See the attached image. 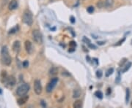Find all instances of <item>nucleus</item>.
<instances>
[{"label":"nucleus","instance_id":"obj_1","mask_svg":"<svg viewBox=\"0 0 132 108\" xmlns=\"http://www.w3.org/2000/svg\"><path fill=\"white\" fill-rule=\"evenodd\" d=\"M1 60H2V64L6 65V66H9L12 63V58L9 55L8 48H7V46H6V45L3 46L2 48V51H1Z\"/></svg>","mask_w":132,"mask_h":108},{"label":"nucleus","instance_id":"obj_2","mask_svg":"<svg viewBox=\"0 0 132 108\" xmlns=\"http://www.w3.org/2000/svg\"><path fill=\"white\" fill-rule=\"evenodd\" d=\"M22 21L25 24L28 26H32L33 23V16L32 12L29 10H26L23 12V17H22Z\"/></svg>","mask_w":132,"mask_h":108},{"label":"nucleus","instance_id":"obj_3","mask_svg":"<svg viewBox=\"0 0 132 108\" xmlns=\"http://www.w3.org/2000/svg\"><path fill=\"white\" fill-rule=\"evenodd\" d=\"M30 86L28 83H23L16 90V94L19 97H22V96L26 95L28 91H29Z\"/></svg>","mask_w":132,"mask_h":108},{"label":"nucleus","instance_id":"obj_4","mask_svg":"<svg viewBox=\"0 0 132 108\" xmlns=\"http://www.w3.org/2000/svg\"><path fill=\"white\" fill-rule=\"evenodd\" d=\"M32 39L35 43L38 45L43 43V35L41 32L38 29H34L32 31Z\"/></svg>","mask_w":132,"mask_h":108},{"label":"nucleus","instance_id":"obj_5","mask_svg":"<svg viewBox=\"0 0 132 108\" xmlns=\"http://www.w3.org/2000/svg\"><path fill=\"white\" fill-rule=\"evenodd\" d=\"M58 80H59L58 77H54L51 80V81L49 83H48V85L46 86V91L48 93H50L54 90V88L56 86Z\"/></svg>","mask_w":132,"mask_h":108},{"label":"nucleus","instance_id":"obj_6","mask_svg":"<svg viewBox=\"0 0 132 108\" xmlns=\"http://www.w3.org/2000/svg\"><path fill=\"white\" fill-rule=\"evenodd\" d=\"M16 83V80L14 76L13 75H10V76H8L5 80V82H4L5 85L8 87V88H13Z\"/></svg>","mask_w":132,"mask_h":108},{"label":"nucleus","instance_id":"obj_7","mask_svg":"<svg viewBox=\"0 0 132 108\" xmlns=\"http://www.w3.org/2000/svg\"><path fill=\"white\" fill-rule=\"evenodd\" d=\"M34 91L37 95H40L42 93L43 88H42L41 82L39 80H36L34 82Z\"/></svg>","mask_w":132,"mask_h":108},{"label":"nucleus","instance_id":"obj_8","mask_svg":"<svg viewBox=\"0 0 132 108\" xmlns=\"http://www.w3.org/2000/svg\"><path fill=\"white\" fill-rule=\"evenodd\" d=\"M25 49L28 54H32L33 52V46L32 42L29 40H27L25 42Z\"/></svg>","mask_w":132,"mask_h":108},{"label":"nucleus","instance_id":"obj_9","mask_svg":"<svg viewBox=\"0 0 132 108\" xmlns=\"http://www.w3.org/2000/svg\"><path fill=\"white\" fill-rule=\"evenodd\" d=\"M20 50H21V42H20V41L16 40L14 42V43L13 45V51H14V53L18 54L19 53Z\"/></svg>","mask_w":132,"mask_h":108},{"label":"nucleus","instance_id":"obj_10","mask_svg":"<svg viewBox=\"0 0 132 108\" xmlns=\"http://www.w3.org/2000/svg\"><path fill=\"white\" fill-rule=\"evenodd\" d=\"M18 4L17 0H11L9 3L8 8L10 10H14L18 8Z\"/></svg>","mask_w":132,"mask_h":108},{"label":"nucleus","instance_id":"obj_11","mask_svg":"<svg viewBox=\"0 0 132 108\" xmlns=\"http://www.w3.org/2000/svg\"><path fill=\"white\" fill-rule=\"evenodd\" d=\"M28 99H29V96L24 95V96H22V97H20V98L18 99V105L21 106V105L24 104L27 102Z\"/></svg>","mask_w":132,"mask_h":108},{"label":"nucleus","instance_id":"obj_12","mask_svg":"<svg viewBox=\"0 0 132 108\" xmlns=\"http://www.w3.org/2000/svg\"><path fill=\"white\" fill-rule=\"evenodd\" d=\"M49 75L51 77H54L58 74V69L57 67H52L49 69Z\"/></svg>","mask_w":132,"mask_h":108},{"label":"nucleus","instance_id":"obj_13","mask_svg":"<svg viewBox=\"0 0 132 108\" xmlns=\"http://www.w3.org/2000/svg\"><path fill=\"white\" fill-rule=\"evenodd\" d=\"M7 77H8V75L7 74V72L6 71H2V73H1V75H0V80H1V82L2 83H4Z\"/></svg>","mask_w":132,"mask_h":108},{"label":"nucleus","instance_id":"obj_14","mask_svg":"<svg viewBox=\"0 0 132 108\" xmlns=\"http://www.w3.org/2000/svg\"><path fill=\"white\" fill-rule=\"evenodd\" d=\"M114 5V0H105L104 2V6L106 8H110Z\"/></svg>","mask_w":132,"mask_h":108},{"label":"nucleus","instance_id":"obj_15","mask_svg":"<svg viewBox=\"0 0 132 108\" xmlns=\"http://www.w3.org/2000/svg\"><path fill=\"white\" fill-rule=\"evenodd\" d=\"M82 102L81 100H76L73 104V107L74 108H81L82 107Z\"/></svg>","mask_w":132,"mask_h":108},{"label":"nucleus","instance_id":"obj_16","mask_svg":"<svg viewBox=\"0 0 132 108\" xmlns=\"http://www.w3.org/2000/svg\"><path fill=\"white\" fill-rule=\"evenodd\" d=\"M81 96V91L79 89H75L74 91V93H73V97L75 99L79 98Z\"/></svg>","mask_w":132,"mask_h":108},{"label":"nucleus","instance_id":"obj_17","mask_svg":"<svg viewBox=\"0 0 132 108\" xmlns=\"http://www.w3.org/2000/svg\"><path fill=\"white\" fill-rule=\"evenodd\" d=\"M95 95L96 96V97H98V99H102V98H103V93H102V92L100 91H95Z\"/></svg>","mask_w":132,"mask_h":108},{"label":"nucleus","instance_id":"obj_18","mask_svg":"<svg viewBox=\"0 0 132 108\" xmlns=\"http://www.w3.org/2000/svg\"><path fill=\"white\" fill-rule=\"evenodd\" d=\"M114 72V69L113 68H110L107 70V72H106V77H109L110 76L112 73Z\"/></svg>","mask_w":132,"mask_h":108},{"label":"nucleus","instance_id":"obj_19","mask_svg":"<svg viewBox=\"0 0 132 108\" xmlns=\"http://www.w3.org/2000/svg\"><path fill=\"white\" fill-rule=\"evenodd\" d=\"M131 62H128V64L126 65V67H125V68H124V69L123 70V72H127L130 68H131Z\"/></svg>","mask_w":132,"mask_h":108},{"label":"nucleus","instance_id":"obj_20","mask_svg":"<svg viewBox=\"0 0 132 108\" xmlns=\"http://www.w3.org/2000/svg\"><path fill=\"white\" fill-rule=\"evenodd\" d=\"M129 98H130V91L128 88H127L126 89V103H128Z\"/></svg>","mask_w":132,"mask_h":108},{"label":"nucleus","instance_id":"obj_21","mask_svg":"<svg viewBox=\"0 0 132 108\" xmlns=\"http://www.w3.org/2000/svg\"><path fill=\"white\" fill-rule=\"evenodd\" d=\"M18 29V26H16V27H14V28H13V29H11L9 31V34H14V33L17 32Z\"/></svg>","mask_w":132,"mask_h":108},{"label":"nucleus","instance_id":"obj_22","mask_svg":"<svg viewBox=\"0 0 132 108\" xmlns=\"http://www.w3.org/2000/svg\"><path fill=\"white\" fill-rule=\"evenodd\" d=\"M87 12H88L89 13H92L93 12H94V10H95V8L92 6H90V7H87Z\"/></svg>","mask_w":132,"mask_h":108},{"label":"nucleus","instance_id":"obj_23","mask_svg":"<svg viewBox=\"0 0 132 108\" xmlns=\"http://www.w3.org/2000/svg\"><path fill=\"white\" fill-rule=\"evenodd\" d=\"M69 46H70V47H74V48H75V47H76V42H74V41H71V42L69 43Z\"/></svg>","mask_w":132,"mask_h":108},{"label":"nucleus","instance_id":"obj_24","mask_svg":"<svg viewBox=\"0 0 132 108\" xmlns=\"http://www.w3.org/2000/svg\"><path fill=\"white\" fill-rule=\"evenodd\" d=\"M102 75H103V74H102V72H101V70L96 71V77H97L98 78H101V77H102Z\"/></svg>","mask_w":132,"mask_h":108},{"label":"nucleus","instance_id":"obj_25","mask_svg":"<svg viewBox=\"0 0 132 108\" xmlns=\"http://www.w3.org/2000/svg\"><path fill=\"white\" fill-rule=\"evenodd\" d=\"M83 42H85V43H87L88 45L90 43V40L88 38H87L86 37H84V38H83Z\"/></svg>","mask_w":132,"mask_h":108},{"label":"nucleus","instance_id":"obj_26","mask_svg":"<svg viewBox=\"0 0 132 108\" xmlns=\"http://www.w3.org/2000/svg\"><path fill=\"white\" fill-rule=\"evenodd\" d=\"M103 6H104V3H103L101 1H100L97 3V7L98 8H101V7H103Z\"/></svg>","mask_w":132,"mask_h":108},{"label":"nucleus","instance_id":"obj_27","mask_svg":"<svg viewBox=\"0 0 132 108\" xmlns=\"http://www.w3.org/2000/svg\"><path fill=\"white\" fill-rule=\"evenodd\" d=\"M126 61H127V59H126V58H123V60H121V62H120V64H119L120 67H123V64H124V63H125Z\"/></svg>","mask_w":132,"mask_h":108},{"label":"nucleus","instance_id":"obj_28","mask_svg":"<svg viewBox=\"0 0 132 108\" xmlns=\"http://www.w3.org/2000/svg\"><path fill=\"white\" fill-rule=\"evenodd\" d=\"M22 64H23V67H24V68H27L28 66H29V62H28V61H24L23 63H22Z\"/></svg>","mask_w":132,"mask_h":108},{"label":"nucleus","instance_id":"obj_29","mask_svg":"<svg viewBox=\"0 0 132 108\" xmlns=\"http://www.w3.org/2000/svg\"><path fill=\"white\" fill-rule=\"evenodd\" d=\"M125 40H126V38L124 37L123 40H120V41H119V42H117V43L115 45H116V46H119V45H121V44H122V43H123L124 41H125Z\"/></svg>","mask_w":132,"mask_h":108},{"label":"nucleus","instance_id":"obj_30","mask_svg":"<svg viewBox=\"0 0 132 108\" xmlns=\"http://www.w3.org/2000/svg\"><path fill=\"white\" fill-rule=\"evenodd\" d=\"M111 93H112V89L110 88H107V90H106V95L107 96H109L111 94Z\"/></svg>","mask_w":132,"mask_h":108},{"label":"nucleus","instance_id":"obj_31","mask_svg":"<svg viewBox=\"0 0 132 108\" xmlns=\"http://www.w3.org/2000/svg\"><path fill=\"white\" fill-rule=\"evenodd\" d=\"M70 22H71L72 23H75V18H74V17H73V16L70 17Z\"/></svg>","mask_w":132,"mask_h":108},{"label":"nucleus","instance_id":"obj_32","mask_svg":"<svg viewBox=\"0 0 132 108\" xmlns=\"http://www.w3.org/2000/svg\"><path fill=\"white\" fill-rule=\"evenodd\" d=\"M89 47H91V48H94V49H95V48H96V47H95L94 45H92V44H89Z\"/></svg>","mask_w":132,"mask_h":108},{"label":"nucleus","instance_id":"obj_33","mask_svg":"<svg viewBox=\"0 0 132 108\" xmlns=\"http://www.w3.org/2000/svg\"><path fill=\"white\" fill-rule=\"evenodd\" d=\"M75 51V48H74V47H70V49L68 50V52H74Z\"/></svg>","mask_w":132,"mask_h":108},{"label":"nucleus","instance_id":"obj_34","mask_svg":"<svg viewBox=\"0 0 132 108\" xmlns=\"http://www.w3.org/2000/svg\"><path fill=\"white\" fill-rule=\"evenodd\" d=\"M98 44H99V45H104L105 42H98Z\"/></svg>","mask_w":132,"mask_h":108},{"label":"nucleus","instance_id":"obj_35","mask_svg":"<svg viewBox=\"0 0 132 108\" xmlns=\"http://www.w3.org/2000/svg\"><path fill=\"white\" fill-rule=\"evenodd\" d=\"M131 107H132V102H131Z\"/></svg>","mask_w":132,"mask_h":108},{"label":"nucleus","instance_id":"obj_36","mask_svg":"<svg viewBox=\"0 0 132 108\" xmlns=\"http://www.w3.org/2000/svg\"><path fill=\"white\" fill-rule=\"evenodd\" d=\"M2 93V91H1V89H0V93Z\"/></svg>","mask_w":132,"mask_h":108},{"label":"nucleus","instance_id":"obj_37","mask_svg":"<svg viewBox=\"0 0 132 108\" xmlns=\"http://www.w3.org/2000/svg\"><path fill=\"white\" fill-rule=\"evenodd\" d=\"M131 43H132V42H131Z\"/></svg>","mask_w":132,"mask_h":108}]
</instances>
